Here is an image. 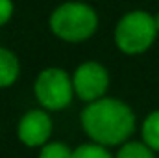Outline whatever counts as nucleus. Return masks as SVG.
I'll use <instances>...</instances> for the list:
<instances>
[{
  "mask_svg": "<svg viewBox=\"0 0 159 158\" xmlns=\"http://www.w3.org/2000/svg\"><path fill=\"white\" fill-rule=\"evenodd\" d=\"M143 143L152 151H159V110L152 112L143 123Z\"/></svg>",
  "mask_w": 159,
  "mask_h": 158,
  "instance_id": "8",
  "label": "nucleus"
},
{
  "mask_svg": "<svg viewBox=\"0 0 159 158\" xmlns=\"http://www.w3.org/2000/svg\"><path fill=\"white\" fill-rule=\"evenodd\" d=\"M154 21H156V28H157V32H159V13L154 17Z\"/></svg>",
  "mask_w": 159,
  "mask_h": 158,
  "instance_id": "13",
  "label": "nucleus"
},
{
  "mask_svg": "<svg viewBox=\"0 0 159 158\" xmlns=\"http://www.w3.org/2000/svg\"><path fill=\"white\" fill-rule=\"evenodd\" d=\"M157 37L156 21L146 11L126 13L115 28V43L120 52L128 56L146 52Z\"/></svg>",
  "mask_w": 159,
  "mask_h": 158,
  "instance_id": "3",
  "label": "nucleus"
},
{
  "mask_svg": "<svg viewBox=\"0 0 159 158\" xmlns=\"http://www.w3.org/2000/svg\"><path fill=\"white\" fill-rule=\"evenodd\" d=\"M72 158H113V156L100 143H83V145L74 149Z\"/></svg>",
  "mask_w": 159,
  "mask_h": 158,
  "instance_id": "10",
  "label": "nucleus"
},
{
  "mask_svg": "<svg viewBox=\"0 0 159 158\" xmlns=\"http://www.w3.org/2000/svg\"><path fill=\"white\" fill-rule=\"evenodd\" d=\"M52 134V119L44 110H30L26 112L17 126L19 140L28 147H43L48 143Z\"/></svg>",
  "mask_w": 159,
  "mask_h": 158,
  "instance_id": "6",
  "label": "nucleus"
},
{
  "mask_svg": "<svg viewBox=\"0 0 159 158\" xmlns=\"http://www.w3.org/2000/svg\"><path fill=\"white\" fill-rule=\"evenodd\" d=\"M74 93L85 102H94L104 99L109 87V75L106 67L98 62H85L74 71L72 77Z\"/></svg>",
  "mask_w": 159,
  "mask_h": 158,
  "instance_id": "5",
  "label": "nucleus"
},
{
  "mask_svg": "<svg viewBox=\"0 0 159 158\" xmlns=\"http://www.w3.org/2000/svg\"><path fill=\"white\" fill-rule=\"evenodd\" d=\"M20 75V63L17 56L9 50L0 47V87L13 86Z\"/></svg>",
  "mask_w": 159,
  "mask_h": 158,
  "instance_id": "7",
  "label": "nucleus"
},
{
  "mask_svg": "<svg viewBox=\"0 0 159 158\" xmlns=\"http://www.w3.org/2000/svg\"><path fill=\"white\" fill-rule=\"evenodd\" d=\"M72 153L74 151H70L69 145L61 141H50L41 147L39 158H72Z\"/></svg>",
  "mask_w": 159,
  "mask_h": 158,
  "instance_id": "11",
  "label": "nucleus"
},
{
  "mask_svg": "<svg viewBox=\"0 0 159 158\" xmlns=\"http://www.w3.org/2000/svg\"><path fill=\"white\" fill-rule=\"evenodd\" d=\"M117 158H156V156H154V151L146 143L128 141L119 149Z\"/></svg>",
  "mask_w": 159,
  "mask_h": 158,
  "instance_id": "9",
  "label": "nucleus"
},
{
  "mask_svg": "<svg viewBox=\"0 0 159 158\" xmlns=\"http://www.w3.org/2000/svg\"><path fill=\"white\" fill-rule=\"evenodd\" d=\"M13 15V2L11 0H0V26L9 22Z\"/></svg>",
  "mask_w": 159,
  "mask_h": 158,
  "instance_id": "12",
  "label": "nucleus"
},
{
  "mask_svg": "<svg viewBox=\"0 0 159 158\" xmlns=\"http://www.w3.org/2000/svg\"><path fill=\"white\" fill-rule=\"evenodd\" d=\"M35 97L44 110H63L72 102L74 84L67 71L59 67H48L41 71L35 80Z\"/></svg>",
  "mask_w": 159,
  "mask_h": 158,
  "instance_id": "4",
  "label": "nucleus"
},
{
  "mask_svg": "<svg viewBox=\"0 0 159 158\" xmlns=\"http://www.w3.org/2000/svg\"><path fill=\"white\" fill-rule=\"evenodd\" d=\"M80 119L85 134L104 147L126 141L135 130V116L131 108L111 97H104L85 106Z\"/></svg>",
  "mask_w": 159,
  "mask_h": 158,
  "instance_id": "1",
  "label": "nucleus"
},
{
  "mask_svg": "<svg viewBox=\"0 0 159 158\" xmlns=\"http://www.w3.org/2000/svg\"><path fill=\"white\" fill-rule=\"evenodd\" d=\"M98 28L96 11L85 2H65L50 15V30L69 43L87 41Z\"/></svg>",
  "mask_w": 159,
  "mask_h": 158,
  "instance_id": "2",
  "label": "nucleus"
}]
</instances>
